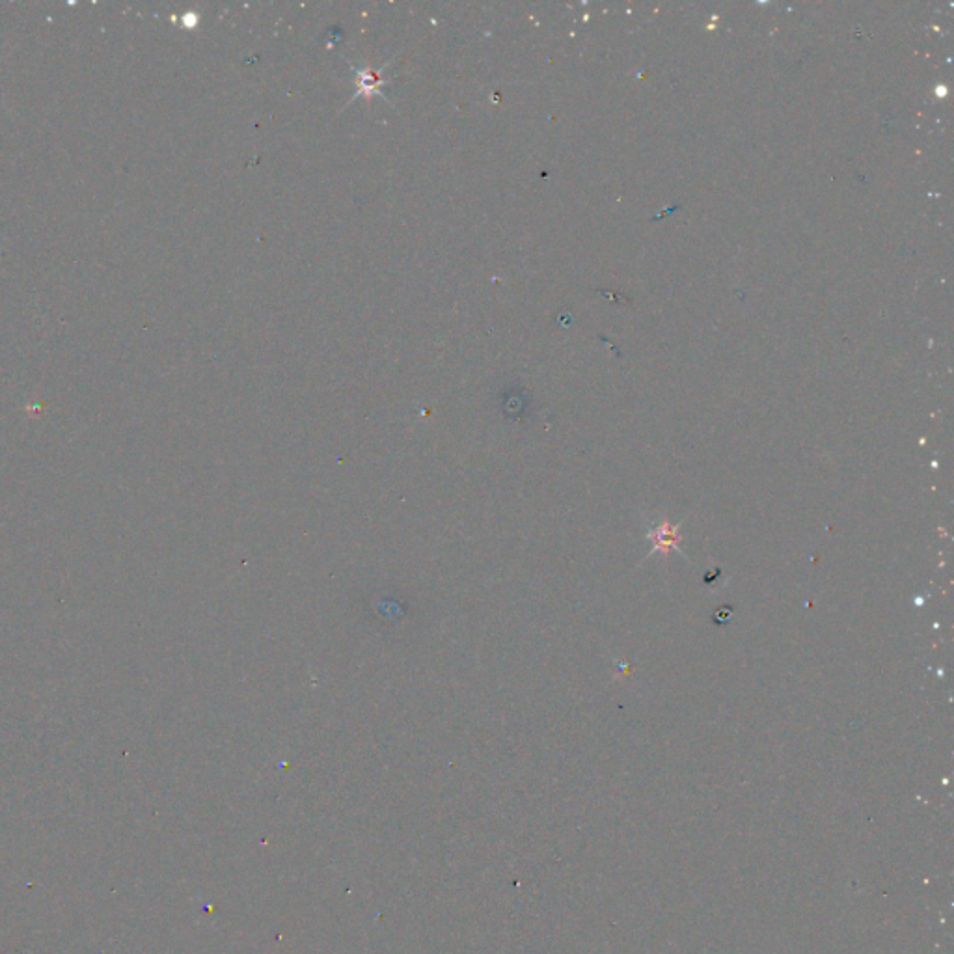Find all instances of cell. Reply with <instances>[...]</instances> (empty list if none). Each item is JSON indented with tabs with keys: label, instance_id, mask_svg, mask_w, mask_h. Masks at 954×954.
<instances>
[{
	"label": "cell",
	"instance_id": "1",
	"mask_svg": "<svg viewBox=\"0 0 954 954\" xmlns=\"http://www.w3.org/2000/svg\"><path fill=\"white\" fill-rule=\"evenodd\" d=\"M651 539L655 541V550H671V548H677L679 550V533H677V526H669L668 522H664V526L656 528V532H651Z\"/></svg>",
	"mask_w": 954,
	"mask_h": 954
}]
</instances>
